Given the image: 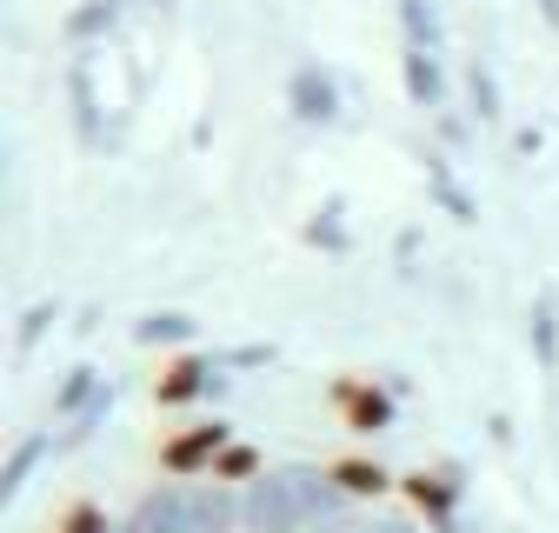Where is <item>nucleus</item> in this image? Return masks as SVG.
<instances>
[{
    "mask_svg": "<svg viewBox=\"0 0 559 533\" xmlns=\"http://www.w3.org/2000/svg\"><path fill=\"white\" fill-rule=\"evenodd\" d=\"M333 481H340L346 494H380V487H386V474H380V466H367V460H340Z\"/></svg>",
    "mask_w": 559,
    "mask_h": 533,
    "instance_id": "3",
    "label": "nucleus"
},
{
    "mask_svg": "<svg viewBox=\"0 0 559 533\" xmlns=\"http://www.w3.org/2000/svg\"><path fill=\"white\" fill-rule=\"evenodd\" d=\"M333 407L346 414V427H354V434H380L386 427V393H373V387H360V380H340L333 387Z\"/></svg>",
    "mask_w": 559,
    "mask_h": 533,
    "instance_id": "2",
    "label": "nucleus"
},
{
    "mask_svg": "<svg viewBox=\"0 0 559 533\" xmlns=\"http://www.w3.org/2000/svg\"><path fill=\"white\" fill-rule=\"evenodd\" d=\"M214 474H227V481H240V474H253V453H247V447H234L227 460H214Z\"/></svg>",
    "mask_w": 559,
    "mask_h": 533,
    "instance_id": "6",
    "label": "nucleus"
},
{
    "mask_svg": "<svg viewBox=\"0 0 559 533\" xmlns=\"http://www.w3.org/2000/svg\"><path fill=\"white\" fill-rule=\"evenodd\" d=\"M221 447H227V427L221 421L214 427H193V434H180V440L160 447V466H167V474H200V466L221 460Z\"/></svg>",
    "mask_w": 559,
    "mask_h": 533,
    "instance_id": "1",
    "label": "nucleus"
},
{
    "mask_svg": "<svg viewBox=\"0 0 559 533\" xmlns=\"http://www.w3.org/2000/svg\"><path fill=\"white\" fill-rule=\"evenodd\" d=\"M53 533H107V513H100L94 500H74V507H67V520H60Z\"/></svg>",
    "mask_w": 559,
    "mask_h": 533,
    "instance_id": "4",
    "label": "nucleus"
},
{
    "mask_svg": "<svg viewBox=\"0 0 559 533\" xmlns=\"http://www.w3.org/2000/svg\"><path fill=\"white\" fill-rule=\"evenodd\" d=\"M193 387H200V367H193V360H180V367H174V374L160 380V400H167V407H174V400H187Z\"/></svg>",
    "mask_w": 559,
    "mask_h": 533,
    "instance_id": "5",
    "label": "nucleus"
}]
</instances>
